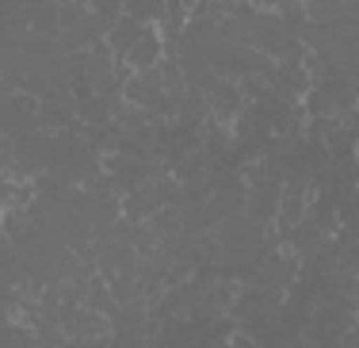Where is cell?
I'll use <instances>...</instances> for the list:
<instances>
[{
	"instance_id": "1",
	"label": "cell",
	"mask_w": 359,
	"mask_h": 348,
	"mask_svg": "<svg viewBox=\"0 0 359 348\" xmlns=\"http://www.w3.org/2000/svg\"><path fill=\"white\" fill-rule=\"evenodd\" d=\"M157 54H161V42H157V35H153V31H142V39L130 46V62L145 69V65H153V62H157Z\"/></svg>"
}]
</instances>
